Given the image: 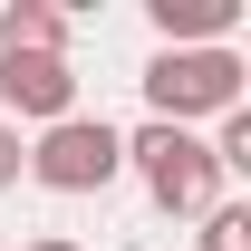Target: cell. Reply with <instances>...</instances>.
I'll list each match as a JSON object with an SVG mask.
<instances>
[{
  "mask_svg": "<svg viewBox=\"0 0 251 251\" xmlns=\"http://www.w3.org/2000/svg\"><path fill=\"white\" fill-rule=\"evenodd\" d=\"M20 174H29V145H20V126H0V193L20 184Z\"/></svg>",
  "mask_w": 251,
  "mask_h": 251,
  "instance_id": "cell-9",
  "label": "cell"
},
{
  "mask_svg": "<svg viewBox=\"0 0 251 251\" xmlns=\"http://www.w3.org/2000/svg\"><path fill=\"white\" fill-rule=\"evenodd\" d=\"M203 145H213L222 184H232V174H251V106H232V116H213V135H203Z\"/></svg>",
  "mask_w": 251,
  "mask_h": 251,
  "instance_id": "cell-7",
  "label": "cell"
},
{
  "mask_svg": "<svg viewBox=\"0 0 251 251\" xmlns=\"http://www.w3.org/2000/svg\"><path fill=\"white\" fill-rule=\"evenodd\" d=\"M20 251H87L77 232H39V242H20Z\"/></svg>",
  "mask_w": 251,
  "mask_h": 251,
  "instance_id": "cell-10",
  "label": "cell"
},
{
  "mask_svg": "<svg viewBox=\"0 0 251 251\" xmlns=\"http://www.w3.org/2000/svg\"><path fill=\"white\" fill-rule=\"evenodd\" d=\"M242 87H251L242 49H155L145 58V106H155V126H184V135L232 116Z\"/></svg>",
  "mask_w": 251,
  "mask_h": 251,
  "instance_id": "cell-1",
  "label": "cell"
},
{
  "mask_svg": "<svg viewBox=\"0 0 251 251\" xmlns=\"http://www.w3.org/2000/svg\"><path fill=\"white\" fill-rule=\"evenodd\" d=\"M126 164H135V184L155 193V213H213L222 203V164H213V145H203V135H184V126H135V135H126Z\"/></svg>",
  "mask_w": 251,
  "mask_h": 251,
  "instance_id": "cell-2",
  "label": "cell"
},
{
  "mask_svg": "<svg viewBox=\"0 0 251 251\" xmlns=\"http://www.w3.org/2000/svg\"><path fill=\"white\" fill-rule=\"evenodd\" d=\"M58 126L77 116V68L68 58H0V126Z\"/></svg>",
  "mask_w": 251,
  "mask_h": 251,
  "instance_id": "cell-4",
  "label": "cell"
},
{
  "mask_svg": "<svg viewBox=\"0 0 251 251\" xmlns=\"http://www.w3.org/2000/svg\"><path fill=\"white\" fill-rule=\"evenodd\" d=\"M203 251H251V203H213L203 213Z\"/></svg>",
  "mask_w": 251,
  "mask_h": 251,
  "instance_id": "cell-8",
  "label": "cell"
},
{
  "mask_svg": "<svg viewBox=\"0 0 251 251\" xmlns=\"http://www.w3.org/2000/svg\"><path fill=\"white\" fill-rule=\"evenodd\" d=\"M145 20H155L164 49H232L242 0H145Z\"/></svg>",
  "mask_w": 251,
  "mask_h": 251,
  "instance_id": "cell-5",
  "label": "cell"
},
{
  "mask_svg": "<svg viewBox=\"0 0 251 251\" xmlns=\"http://www.w3.org/2000/svg\"><path fill=\"white\" fill-rule=\"evenodd\" d=\"M0 58H68V10L58 0H0Z\"/></svg>",
  "mask_w": 251,
  "mask_h": 251,
  "instance_id": "cell-6",
  "label": "cell"
},
{
  "mask_svg": "<svg viewBox=\"0 0 251 251\" xmlns=\"http://www.w3.org/2000/svg\"><path fill=\"white\" fill-rule=\"evenodd\" d=\"M116 174H126V135L106 116H58L29 145V184H49V193H106Z\"/></svg>",
  "mask_w": 251,
  "mask_h": 251,
  "instance_id": "cell-3",
  "label": "cell"
}]
</instances>
